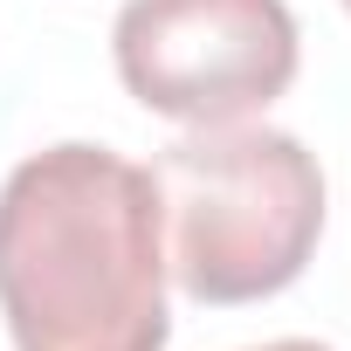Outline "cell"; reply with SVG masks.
Returning a JSON list of instances; mask_svg holds the SVG:
<instances>
[{
  "instance_id": "6da1fadb",
  "label": "cell",
  "mask_w": 351,
  "mask_h": 351,
  "mask_svg": "<svg viewBox=\"0 0 351 351\" xmlns=\"http://www.w3.org/2000/svg\"><path fill=\"white\" fill-rule=\"evenodd\" d=\"M165 221L110 145H49L0 186V317L14 351H165Z\"/></svg>"
},
{
  "instance_id": "7a4b0ae2",
  "label": "cell",
  "mask_w": 351,
  "mask_h": 351,
  "mask_svg": "<svg viewBox=\"0 0 351 351\" xmlns=\"http://www.w3.org/2000/svg\"><path fill=\"white\" fill-rule=\"evenodd\" d=\"M165 221V269L193 303L282 296L324 241V165L276 124H186L145 165Z\"/></svg>"
},
{
  "instance_id": "3957f363",
  "label": "cell",
  "mask_w": 351,
  "mask_h": 351,
  "mask_svg": "<svg viewBox=\"0 0 351 351\" xmlns=\"http://www.w3.org/2000/svg\"><path fill=\"white\" fill-rule=\"evenodd\" d=\"M117 83L172 124H241L303 62L289 0H124L110 28Z\"/></svg>"
},
{
  "instance_id": "277c9868",
  "label": "cell",
  "mask_w": 351,
  "mask_h": 351,
  "mask_svg": "<svg viewBox=\"0 0 351 351\" xmlns=\"http://www.w3.org/2000/svg\"><path fill=\"white\" fill-rule=\"evenodd\" d=\"M248 351H330V344H317V337H269V344H248Z\"/></svg>"
},
{
  "instance_id": "5b68a950",
  "label": "cell",
  "mask_w": 351,
  "mask_h": 351,
  "mask_svg": "<svg viewBox=\"0 0 351 351\" xmlns=\"http://www.w3.org/2000/svg\"><path fill=\"white\" fill-rule=\"evenodd\" d=\"M344 14H351V0H344Z\"/></svg>"
}]
</instances>
